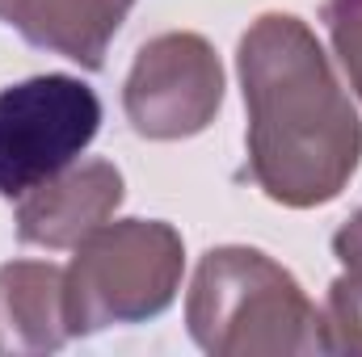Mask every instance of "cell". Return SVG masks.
Wrapping results in <instances>:
<instances>
[{"label":"cell","instance_id":"obj_5","mask_svg":"<svg viewBox=\"0 0 362 357\" xmlns=\"http://www.w3.org/2000/svg\"><path fill=\"white\" fill-rule=\"evenodd\" d=\"M223 105V63L202 34L169 30L135 51L122 85V109L135 135L177 143L202 135Z\"/></svg>","mask_w":362,"mask_h":357},{"label":"cell","instance_id":"obj_1","mask_svg":"<svg viewBox=\"0 0 362 357\" xmlns=\"http://www.w3.org/2000/svg\"><path fill=\"white\" fill-rule=\"evenodd\" d=\"M236 68L257 189L291 210L333 202L362 164V118L312 25L262 13L240 34Z\"/></svg>","mask_w":362,"mask_h":357},{"label":"cell","instance_id":"obj_7","mask_svg":"<svg viewBox=\"0 0 362 357\" xmlns=\"http://www.w3.org/2000/svg\"><path fill=\"white\" fill-rule=\"evenodd\" d=\"M72 341L64 307V269L51 261L0 265V353H55Z\"/></svg>","mask_w":362,"mask_h":357},{"label":"cell","instance_id":"obj_6","mask_svg":"<svg viewBox=\"0 0 362 357\" xmlns=\"http://www.w3.org/2000/svg\"><path fill=\"white\" fill-rule=\"evenodd\" d=\"M127 181L110 160H76L17 198V240L38 248H76L114 219Z\"/></svg>","mask_w":362,"mask_h":357},{"label":"cell","instance_id":"obj_10","mask_svg":"<svg viewBox=\"0 0 362 357\" xmlns=\"http://www.w3.org/2000/svg\"><path fill=\"white\" fill-rule=\"evenodd\" d=\"M17 13H21V0H0V21H4V25H13Z\"/></svg>","mask_w":362,"mask_h":357},{"label":"cell","instance_id":"obj_3","mask_svg":"<svg viewBox=\"0 0 362 357\" xmlns=\"http://www.w3.org/2000/svg\"><path fill=\"white\" fill-rule=\"evenodd\" d=\"M185 244L173 223L118 219L76 244L64 269V307L72 337H93L114 324L156 320L181 290Z\"/></svg>","mask_w":362,"mask_h":357},{"label":"cell","instance_id":"obj_2","mask_svg":"<svg viewBox=\"0 0 362 357\" xmlns=\"http://www.w3.org/2000/svg\"><path fill=\"white\" fill-rule=\"evenodd\" d=\"M185 328L211 357L333 353L325 311L299 277L249 244L211 248L185 294Z\"/></svg>","mask_w":362,"mask_h":357},{"label":"cell","instance_id":"obj_9","mask_svg":"<svg viewBox=\"0 0 362 357\" xmlns=\"http://www.w3.org/2000/svg\"><path fill=\"white\" fill-rule=\"evenodd\" d=\"M325 25H329L333 51H337L350 85L362 97V0H329L325 4Z\"/></svg>","mask_w":362,"mask_h":357},{"label":"cell","instance_id":"obj_4","mask_svg":"<svg viewBox=\"0 0 362 357\" xmlns=\"http://www.w3.org/2000/svg\"><path fill=\"white\" fill-rule=\"evenodd\" d=\"M101 131V101L76 76H30L0 89V198H21L76 164Z\"/></svg>","mask_w":362,"mask_h":357},{"label":"cell","instance_id":"obj_8","mask_svg":"<svg viewBox=\"0 0 362 357\" xmlns=\"http://www.w3.org/2000/svg\"><path fill=\"white\" fill-rule=\"evenodd\" d=\"M135 0H21L17 30L30 47L97 72Z\"/></svg>","mask_w":362,"mask_h":357}]
</instances>
